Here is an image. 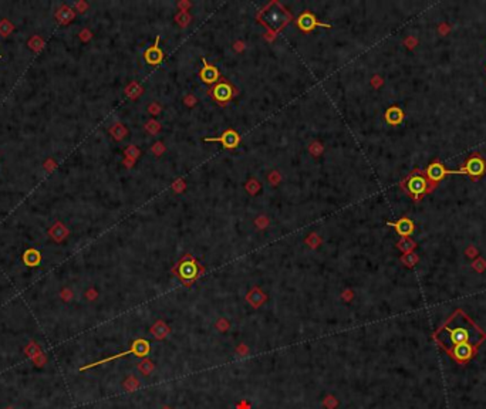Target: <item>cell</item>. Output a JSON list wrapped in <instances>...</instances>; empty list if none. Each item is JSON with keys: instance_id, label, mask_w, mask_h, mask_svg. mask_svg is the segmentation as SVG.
I'll list each match as a JSON object with an SVG mask.
<instances>
[{"instance_id": "30bf717a", "label": "cell", "mask_w": 486, "mask_h": 409, "mask_svg": "<svg viewBox=\"0 0 486 409\" xmlns=\"http://www.w3.org/2000/svg\"><path fill=\"white\" fill-rule=\"evenodd\" d=\"M213 97L218 101H228L232 97V87L226 82H220L213 88Z\"/></svg>"}, {"instance_id": "7a4b0ae2", "label": "cell", "mask_w": 486, "mask_h": 409, "mask_svg": "<svg viewBox=\"0 0 486 409\" xmlns=\"http://www.w3.org/2000/svg\"><path fill=\"white\" fill-rule=\"evenodd\" d=\"M476 349L478 348H475L469 343H462V344H456L455 347H452V349L448 351V354L458 364H465V362L469 361L470 358L476 354Z\"/></svg>"}, {"instance_id": "9a60e30c", "label": "cell", "mask_w": 486, "mask_h": 409, "mask_svg": "<svg viewBox=\"0 0 486 409\" xmlns=\"http://www.w3.org/2000/svg\"><path fill=\"white\" fill-rule=\"evenodd\" d=\"M152 369H154V364L151 361H145L140 364V371H142L145 375H149L152 372Z\"/></svg>"}, {"instance_id": "8992f818", "label": "cell", "mask_w": 486, "mask_h": 409, "mask_svg": "<svg viewBox=\"0 0 486 409\" xmlns=\"http://www.w3.org/2000/svg\"><path fill=\"white\" fill-rule=\"evenodd\" d=\"M485 162L481 158H470L469 161L466 162L465 171L472 176H481L482 173L485 172Z\"/></svg>"}, {"instance_id": "52a82bcc", "label": "cell", "mask_w": 486, "mask_h": 409, "mask_svg": "<svg viewBox=\"0 0 486 409\" xmlns=\"http://www.w3.org/2000/svg\"><path fill=\"white\" fill-rule=\"evenodd\" d=\"M158 41H159V37H157V39H155V43H154V46L148 48V50H147V53H145V60H147V63L152 64V65L159 64L161 61H162V59H164V54H162L161 48L158 47Z\"/></svg>"}, {"instance_id": "3957f363", "label": "cell", "mask_w": 486, "mask_h": 409, "mask_svg": "<svg viewBox=\"0 0 486 409\" xmlns=\"http://www.w3.org/2000/svg\"><path fill=\"white\" fill-rule=\"evenodd\" d=\"M206 142H220L225 148L231 149L235 148L236 145L239 143V134L233 131V129H228L222 134V137L219 138H206Z\"/></svg>"}, {"instance_id": "2e32d148", "label": "cell", "mask_w": 486, "mask_h": 409, "mask_svg": "<svg viewBox=\"0 0 486 409\" xmlns=\"http://www.w3.org/2000/svg\"><path fill=\"white\" fill-rule=\"evenodd\" d=\"M162 409H169V408H162Z\"/></svg>"}, {"instance_id": "6da1fadb", "label": "cell", "mask_w": 486, "mask_h": 409, "mask_svg": "<svg viewBox=\"0 0 486 409\" xmlns=\"http://www.w3.org/2000/svg\"><path fill=\"white\" fill-rule=\"evenodd\" d=\"M434 340L442 349L448 352L452 349V347L462 343H469L478 348L484 343V340H486V334L470 321L468 315L458 310L446 321V324L434 334Z\"/></svg>"}, {"instance_id": "ba28073f", "label": "cell", "mask_w": 486, "mask_h": 409, "mask_svg": "<svg viewBox=\"0 0 486 409\" xmlns=\"http://www.w3.org/2000/svg\"><path fill=\"white\" fill-rule=\"evenodd\" d=\"M201 79L204 80L205 82H215L216 80L219 79V71L216 67L209 65L206 63V60L204 59V68L201 70Z\"/></svg>"}, {"instance_id": "5bb4252c", "label": "cell", "mask_w": 486, "mask_h": 409, "mask_svg": "<svg viewBox=\"0 0 486 409\" xmlns=\"http://www.w3.org/2000/svg\"><path fill=\"white\" fill-rule=\"evenodd\" d=\"M265 19H266V21H267V24H270V26H279L280 24V21H282V15L279 13V12H276V10H269L267 12L266 15H265Z\"/></svg>"}, {"instance_id": "9c48e42d", "label": "cell", "mask_w": 486, "mask_h": 409, "mask_svg": "<svg viewBox=\"0 0 486 409\" xmlns=\"http://www.w3.org/2000/svg\"><path fill=\"white\" fill-rule=\"evenodd\" d=\"M390 226H394L397 229V232L401 235V236H408L414 232V223L412 221H409L407 218H402L397 223H388Z\"/></svg>"}, {"instance_id": "277c9868", "label": "cell", "mask_w": 486, "mask_h": 409, "mask_svg": "<svg viewBox=\"0 0 486 409\" xmlns=\"http://www.w3.org/2000/svg\"><path fill=\"white\" fill-rule=\"evenodd\" d=\"M297 23H298V27H300L303 32H310V30H313L316 26H326V27H330V24H326V23L318 21V20L314 17V15L307 13V12L303 13L301 16H298Z\"/></svg>"}, {"instance_id": "8fae6325", "label": "cell", "mask_w": 486, "mask_h": 409, "mask_svg": "<svg viewBox=\"0 0 486 409\" xmlns=\"http://www.w3.org/2000/svg\"><path fill=\"white\" fill-rule=\"evenodd\" d=\"M408 189L414 195H421V193L425 192V189H426V182H425V179H423V176H414L408 182Z\"/></svg>"}, {"instance_id": "7c38bea8", "label": "cell", "mask_w": 486, "mask_h": 409, "mask_svg": "<svg viewBox=\"0 0 486 409\" xmlns=\"http://www.w3.org/2000/svg\"><path fill=\"white\" fill-rule=\"evenodd\" d=\"M404 112L400 110L398 107H391L390 110L385 112V121L391 125H397L402 121Z\"/></svg>"}, {"instance_id": "4fadbf2b", "label": "cell", "mask_w": 486, "mask_h": 409, "mask_svg": "<svg viewBox=\"0 0 486 409\" xmlns=\"http://www.w3.org/2000/svg\"><path fill=\"white\" fill-rule=\"evenodd\" d=\"M179 274L184 279H193L196 276V266L192 262H185L179 267Z\"/></svg>"}, {"instance_id": "5b68a950", "label": "cell", "mask_w": 486, "mask_h": 409, "mask_svg": "<svg viewBox=\"0 0 486 409\" xmlns=\"http://www.w3.org/2000/svg\"><path fill=\"white\" fill-rule=\"evenodd\" d=\"M426 173H428L429 179L438 182V181H441L446 173H466V171H465V169H461V171H448V169H445L441 164L435 162V164H432V165L426 169Z\"/></svg>"}]
</instances>
